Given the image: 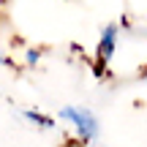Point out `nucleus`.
<instances>
[{
	"label": "nucleus",
	"mask_w": 147,
	"mask_h": 147,
	"mask_svg": "<svg viewBox=\"0 0 147 147\" xmlns=\"http://www.w3.org/2000/svg\"><path fill=\"white\" fill-rule=\"evenodd\" d=\"M22 120L36 125L38 131H55V128H57V117L47 115V112H41V109H22Z\"/></svg>",
	"instance_id": "obj_3"
},
{
	"label": "nucleus",
	"mask_w": 147,
	"mask_h": 147,
	"mask_svg": "<svg viewBox=\"0 0 147 147\" xmlns=\"http://www.w3.org/2000/svg\"><path fill=\"white\" fill-rule=\"evenodd\" d=\"M0 65H5V68H8V65H14V60H11L8 55L3 52V47H0Z\"/></svg>",
	"instance_id": "obj_5"
},
{
	"label": "nucleus",
	"mask_w": 147,
	"mask_h": 147,
	"mask_svg": "<svg viewBox=\"0 0 147 147\" xmlns=\"http://www.w3.org/2000/svg\"><path fill=\"white\" fill-rule=\"evenodd\" d=\"M55 117H57V123H63L71 131V136H76L84 144H95L101 139V120L84 104H63Z\"/></svg>",
	"instance_id": "obj_1"
},
{
	"label": "nucleus",
	"mask_w": 147,
	"mask_h": 147,
	"mask_svg": "<svg viewBox=\"0 0 147 147\" xmlns=\"http://www.w3.org/2000/svg\"><path fill=\"white\" fill-rule=\"evenodd\" d=\"M0 3H3V0H0Z\"/></svg>",
	"instance_id": "obj_6"
},
{
	"label": "nucleus",
	"mask_w": 147,
	"mask_h": 147,
	"mask_svg": "<svg viewBox=\"0 0 147 147\" xmlns=\"http://www.w3.org/2000/svg\"><path fill=\"white\" fill-rule=\"evenodd\" d=\"M57 147H90V144H84V142H79L76 136H65L63 142H60Z\"/></svg>",
	"instance_id": "obj_4"
},
{
	"label": "nucleus",
	"mask_w": 147,
	"mask_h": 147,
	"mask_svg": "<svg viewBox=\"0 0 147 147\" xmlns=\"http://www.w3.org/2000/svg\"><path fill=\"white\" fill-rule=\"evenodd\" d=\"M120 36H123V25H117V22H109L101 27L98 44H95V65L98 68H109V63L117 55V47H120Z\"/></svg>",
	"instance_id": "obj_2"
}]
</instances>
